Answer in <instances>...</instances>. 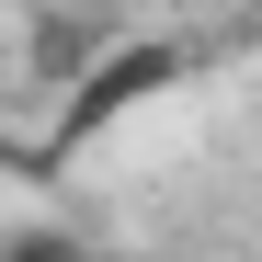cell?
Masks as SVG:
<instances>
[{
	"mask_svg": "<svg viewBox=\"0 0 262 262\" xmlns=\"http://www.w3.org/2000/svg\"><path fill=\"white\" fill-rule=\"evenodd\" d=\"M0 262H92V251H80L69 228H46V216H34V228H12V239H0Z\"/></svg>",
	"mask_w": 262,
	"mask_h": 262,
	"instance_id": "cell-2",
	"label": "cell"
},
{
	"mask_svg": "<svg viewBox=\"0 0 262 262\" xmlns=\"http://www.w3.org/2000/svg\"><path fill=\"white\" fill-rule=\"evenodd\" d=\"M171 80H183V46H171V34H137V46H114V57H103L92 80H80V92H69V114H57V148H80L92 125H114L125 103L171 92Z\"/></svg>",
	"mask_w": 262,
	"mask_h": 262,
	"instance_id": "cell-1",
	"label": "cell"
}]
</instances>
